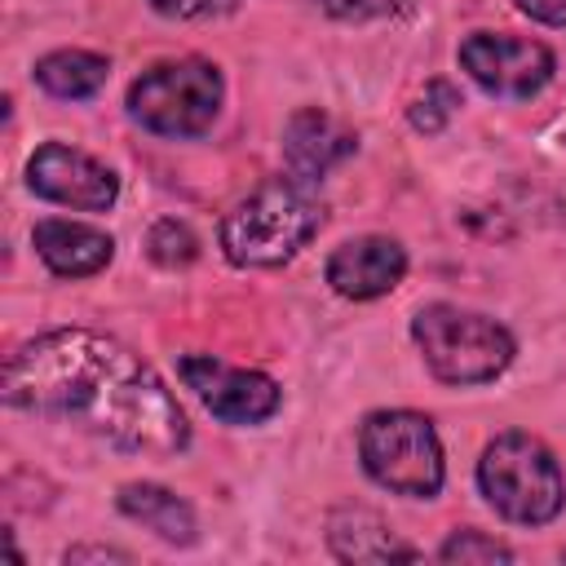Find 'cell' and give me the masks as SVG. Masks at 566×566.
<instances>
[{
    "label": "cell",
    "mask_w": 566,
    "mask_h": 566,
    "mask_svg": "<svg viewBox=\"0 0 566 566\" xmlns=\"http://www.w3.org/2000/svg\"><path fill=\"white\" fill-rule=\"evenodd\" d=\"M4 407L75 424L115 451L177 460L190 420L164 376L124 340L93 327H53L4 358Z\"/></svg>",
    "instance_id": "6da1fadb"
},
{
    "label": "cell",
    "mask_w": 566,
    "mask_h": 566,
    "mask_svg": "<svg viewBox=\"0 0 566 566\" xmlns=\"http://www.w3.org/2000/svg\"><path fill=\"white\" fill-rule=\"evenodd\" d=\"M323 221L327 208L314 186L296 177H270L221 217L217 243L234 270H279L301 256V248H310Z\"/></svg>",
    "instance_id": "7a4b0ae2"
},
{
    "label": "cell",
    "mask_w": 566,
    "mask_h": 566,
    "mask_svg": "<svg viewBox=\"0 0 566 566\" xmlns=\"http://www.w3.org/2000/svg\"><path fill=\"white\" fill-rule=\"evenodd\" d=\"M411 340L438 385L473 389L500 380L513 358L517 340L504 323L482 310H464L455 301H429L411 314Z\"/></svg>",
    "instance_id": "3957f363"
},
{
    "label": "cell",
    "mask_w": 566,
    "mask_h": 566,
    "mask_svg": "<svg viewBox=\"0 0 566 566\" xmlns=\"http://www.w3.org/2000/svg\"><path fill=\"white\" fill-rule=\"evenodd\" d=\"M478 491L513 526H548L566 509V473L548 442L526 429H504L482 447Z\"/></svg>",
    "instance_id": "277c9868"
},
{
    "label": "cell",
    "mask_w": 566,
    "mask_h": 566,
    "mask_svg": "<svg viewBox=\"0 0 566 566\" xmlns=\"http://www.w3.org/2000/svg\"><path fill=\"white\" fill-rule=\"evenodd\" d=\"M221 102H226V75L208 57L155 62L124 93L128 119L155 137H168V142L203 137L217 124Z\"/></svg>",
    "instance_id": "5b68a950"
},
{
    "label": "cell",
    "mask_w": 566,
    "mask_h": 566,
    "mask_svg": "<svg viewBox=\"0 0 566 566\" xmlns=\"http://www.w3.org/2000/svg\"><path fill=\"white\" fill-rule=\"evenodd\" d=\"M358 460L380 491L402 500H433L447 482L442 438L433 420L411 407L367 411L358 424Z\"/></svg>",
    "instance_id": "8992f818"
},
{
    "label": "cell",
    "mask_w": 566,
    "mask_h": 566,
    "mask_svg": "<svg viewBox=\"0 0 566 566\" xmlns=\"http://www.w3.org/2000/svg\"><path fill=\"white\" fill-rule=\"evenodd\" d=\"M460 71L500 102H531L548 88L557 57L544 40L531 35H509V31H473L455 49Z\"/></svg>",
    "instance_id": "52a82bcc"
},
{
    "label": "cell",
    "mask_w": 566,
    "mask_h": 566,
    "mask_svg": "<svg viewBox=\"0 0 566 566\" xmlns=\"http://www.w3.org/2000/svg\"><path fill=\"white\" fill-rule=\"evenodd\" d=\"M177 376L203 402V411L212 420L234 424V429L265 424L283 407V389L274 376H265L256 367H234L217 354H181Z\"/></svg>",
    "instance_id": "ba28073f"
},
{
    "label": "cell",
    "mask_w": 566,
    "mask_h": 566,
    "mask_svg": "<svg viewBox=\"0 0 566 566\" xmlns=\"http://www.w3.org/2000/svg\"><path fill=\"white\" fill-rule=\"evenodd\" d=\"M27 190L71 212H106L119 199V177L66 142H40L27 159Z\"/></svg>",
    "instance_id": "9c48e42d"
},
{
    "label": "cell",
    "mask_w": 566,
    "mask_h": 566,
    "mask_svg": "<svg viewBox=\"0 0 566 566\" xmlns=\"http://www.w3.org/2000/svg\"><path fill=\"white\" fill-rule=\"evenodd\" d=\"M407 279V248L394 234H354L323 261V283L345 301L389 296Z\"/></svg>",
    "instance_id": "30bf717a"
},
{
    "label": "cell",
    "mask_w": 566,
    "mask_h": 566,
    "mask_svg": "<svg viewBox=\"0 0 566 566\" xmlns=\"http://www.w3.org/2000/svg\"><path fill=\"white\" fill-rule=\"evenodd\" d=\"M354 150H358V133L336 115H327L323 106H296L283 124V168L305 186H318Z\"/></svg>",
    "instance_id": "8fae6325"
},
{
    "label": "cell",
    "mask_w": 566,
    "mask_h": 566,
    "mask_svg": "<svg viewBox=\"0 0 566 566\" xmlns=\"http://www.w3.org/2000/svg\"><path fill=\"white\" fill-rule=\"evenodd\" d=\"M31 248L53 279H93L115 261V239L71 217H40L31 226Z\"/></svg>",
    "instance_id": "7c38bea8"
},
{
    "label": "cell",
    "mask_w": 566,
    "mask_h": 566,
    "mask_svg": "<svg viewBox=\"0 0 566 566\" xmlns=\"http://www.w3.org/2000/svg\"><path fill=\"white\" fill-rule=\"evenodd\" d=\"M327 548L336 562H416L420 553L398 539V531L363 504H336L327 513Z\"/></svg>",
    "instance_id": "4fadbf2b"
},
{
    "label": "cell",
    "mask_w": 566,
    "mask_h": 566,
    "mask_svg": "<svg viewBox=\"0 0 566 566\" xmlns=\"http://www.w3.org/2000/svg\"><path fill=\"white\" fill-rule=\"evenodd\" d=\"M115 509H119L128 522H142L150 535H159V539L172 544V548H190V544L199 539L195 509H190L177 491H168V486H159V482H124V486L115 491Z\"/></svg>",
    "instance_id": "5bb4252c"
},
{
    "label": "cell",
    "mask_w": 566,
    "mask_h": 566,
    "mask_svg": "<svg viewBox=\"0 0 566 566\" xmlns=\"http://www.w3.org/2000/svg\"><path fill=\"white\" fill-rule=\"evenodd\" d=\"M31 80L57 102H88L111 80V57L93 49H53L35 57Z\"/></svg>",
    "instance_id": "9a60e30c"
},
{
    "label": "cell",
    "mask_w": 566,
    "mask_h": 566,
    "mask_svg": "<svg viewBox=\"0 0 566 566\" xmlns=\"http://www.w3.org/2000/svg\"><path fill=\"white\" fill-rule=\"evenodd\" d=\"M464 106V97H460V88L451 84V80H429L424 84V93L420 97H411V106H407V124L416 128V133H424V137H438L451 119H455V111Z\"/></svg>",
    "instance_id": "2e32d148"
},
{
    "label": "cell",
    "mask_w": 566,
    "mask_h": 566,
    "mask_svg": "<svg viewBox=\"0 0 566 566\" xmlns=\"http://www.w3.org/2000/svg\"><path fill=\"white\" fill-rule=\"evenodd\" d=\"M146 256H150L155 265H164V270L190 265V261L199 256V234H195L186 221H177V217H159V221L150 226V234H146Z\"/></svg>",
    "instance_id": "e0dca14e"
},
{
    "label": "cell",
    "mask_w": 566,
    "mask_h": 566,
    "mask_svg": "<svg viewBox=\"0 0 566 566\" xmlns=\"http://www.w3.org/2000/svg\"><path fill=\"white\" fill-rule=\"evenodd\" d=\"M517 553L504 544V539H495V535H486V531H478V526H460V531H451L442 544H438V562H447V566H478V562H513Z\"/></svg>",
    "instance_id": "ac0fdd59"
},
{
    "label": "cell",
    "mask_w": 566,
    "mask_h": 566,
    "mask_svg": "<svg viewBox=\"0 0 566 566\" xmlns=\"http://www.w3.org/2000/svg\"><path fill=\"white\" fill-rule=\"evenodd\" d=\"M146 4L172 22H212V18H230L243 0H146Z\"/></svg>",
    "instance_id": "d6986e66"
},
{
    "label": "cell",
    "mask_w": 566,
    "mask_h": 566,
    "mask_svg": "<svg viewBox=\"0 0 566 566\" xmlns=\"http://www.w3.org/2000/svg\"><path fill=\"white\" fill-rule=\"evenodd\" d=\"M314 4L336 22H376L402 9V0H314Z\"/></svg>",
    "instance_id": "ffe728a7"
},
{
    "label": "cell",
    "mask_w": 566,
    "mask_h": 566,
    "mask_svg": "<svg viewBox=\"0 0 566 566\" xmlns=\"http://www.w3.org/2000/svg\"><path fill=\"white\" fill-rule=\"evenodd\" d=\"M513 4H517V13H526L531 22L566 31V0H513Z\"/></svg>",
    "instance_id": "44dd1931"
},
{
    "label": "cell",
    "mask_w": 566,
    "mask_h": 566,
    "mask_svg": "<svg viewBox=\"0 0 566 566\" xmlns=\"http://www.w3.org/2000/svg\"><path fill=\"white\" fill-rule=\"evenodd\" d=\"M62 562L66 566H80V562H128V553L111 548V544H80V548H66Z\"/></svg>",
    "instance_id": "7402d4cb"
}]
</instances>
